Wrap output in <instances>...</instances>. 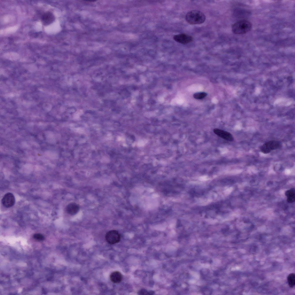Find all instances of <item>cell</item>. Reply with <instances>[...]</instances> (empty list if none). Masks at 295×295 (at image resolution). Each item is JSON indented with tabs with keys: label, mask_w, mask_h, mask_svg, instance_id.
<instances>
[{
	"label": "cell",
	"mask_w": 295,
	"mask_h": 295,
	"mask_svg": "<svg viewBox=\"0 0 295 295\" xmlns=\"http://www.w3.org/2000/svg\"><path fill=\"white\" fill-rule=\"evenodd\" d=\"M80 209L79 205L74 202L69 204L66 206V211L67 213L71 215L76 214Z\"/></svg>",
	"instance_id": "obj_9"
},
{
	"label": "cell",
	"mask_w": 295,
	"mask_h": 295,
	"mask_svg": "<svg viewBox=\"0 0 295 295\" xmlns=\"http://www.w3.org/2000/svg\"><path fill=\"white\" fill-rule=\"evenodd\" d=\"M173 39L177 42L183 44L189 43L193 40L192 36L184 33L175 35L173 37Z\"/></svg>",
	"instance_id": "obj_5"
},
{
	"label": "cell",
	"mask_w": 295,
	"mask_h": 295,
	"mask_svg": "<svg viewBox=\"0 0 295 295\" xmlns=\"http://www.w3.org/2000/svg\"><path fill=\"white\" fill-rule=\"evenodd\" d=\"M185 18L186 21L190 24H200L205 21L206 16L200 11L192 10L186 14Z\"/></svg>",
	"instance_id": "obj_2"
},
{
	"label": "cell",
	"mask_w": 295,
	"mask_h": 295,
	"mask_svg": "<svg viewBox=\"0 0 295 295\" xmlns=\"http://www.w3.org/2000/svg\"><path fill=\"white\" fill-rule=\"evenodd\" d=\"M33 237L35 239L39 241H42L44 239V236L40 233H37L34 234Z\"/></svg>",
	"instance_id": "obj_15"
},
{
	"label": "cell",
	"mask_w": 295,
	"mask_h": 295,
	"mask_svg": "<svg viewBox=\"0 0 295 295\" xmlns=\"http://www.w3.org/2000/svg\"><path fill=\"white\" fill-rule=\"evenodd\" d=\"M122 276L119 271H115L112 272L110 275V279L111 281L114 283H118L122 280Z\"/></svg>",
	"instance_id": "obj_10"
},
{
	"label": "cell",
	"mask_w": 295,
	"mask_h": 295,
	"mask_svg": "<svg viewBox=\"0 0 295 295\" xmlns=\"http://www.w3.org/2000/svg\"><path fill=\"white\" fill-rule=\"evenodd\" d=\"M15 199L14 195L12 193L8 192L4 196L2 199L3 205L5 207L10 208L14 204Z\"/></svg>",
	"instance_id": "obj_6"
},
{
	"label": "cell",
	"mask_w": 295,
	"mask_h": 295,
	"mask_svg": "<svg viewBox=\"0 0 295 295\" xmlns=\"http://www.w3.org/2000/svg\"><path fill=\"white\" fill-rule=\"evenodd\" d=\"M214 133L220 137L229 141H232L234 138L232 135L230 133L218 128L213 129Z\"/></svg>",
	"instance_id": "obj_7"
},
{
	"label": "cell",
	"mask_w": 295,
	"mask_h": 295,
	"mask_svg": "<svg viewBox=\"0 0 295 295\" xmlns=\"http://www.w3.org/2000/svg\"><path fill=\"white\" fill-rule=\"evenodd\" d=\"M285 196L287 197V201L289 203H292L295 200V190L294 188H292L287 190L285 192Z\"/></svg>",
	"instance_id": "obj_11"
},
{
	"label": "cell",
	"mask_w": 295,
	"mask_h": 295,
	"mask_svg": "<svg viewBox=\"0 0 295 295\" xmlns=\"http://www.w3.org/2000/svg\"><path fill=\"white\" fill-rule=\"evenodd\" d=\"M105 238L108 243L111 244H114L119 242L121 239V236L117 230H112L106 233Z\"/></svg>",
	"instance_id": "obj_4"
},
{
	"label": "cell",
	"mask_w": 295,
	"mask_h": 295,
	"mask_svg": "<svg viewBox=\"0 0 295 295\" xmlns=\"http://www.w3.org/2000/svg\"><path fill=\"white\" fill-rule=\"evenodd\" d=\"M281 147V143L277 141H271L264 143L260 147L262 152L267 154L272 151L278 149Z\"/></svg>",
	"instance_id": "obj_3"
},
{
	"label": "cell",
	"mask_w": 295,
	"mask_h": 295,
	"mask_svg": "<svg viewBox=\"0 0 295 295\" xmlns=\"http://www.w3.org/2000/svg\"><path fill=\"white\" fill-rule=\"evenodd\" d=\"M206 93L204 92H198L194 94L193 96L196 99H201L204 98L207 95Z\"/></svg>",
	"instance_id": "obj_13"
},
{
	"label": "cell",
	"mask_w": 295,
	"mask_h": 295,
	"mask_svg": "<svg viewBox=\"0 0 295 295\" xmlns=\"http://www.w3.org/2000/svg\"><path fill=\"white\" fill-rule=\"evenodd\" d=\"M287 281L289 286L291 288L294 287L295 285V274L292 273L290 274L287 277Z\"/></svg>",
	"instance_id": "obj_12"
},
{
	"label": "cell",
	"mask_w": 295,
	"mask_h": 295,
	"mask_svg": "<svg viewBox=\"0 0 295 295\" xmlns=\"http://www.w3.org/2000/svg\"><path fill=\"white\" fill-rule=\"evenodd\" d=\"M55 19L54 15L50 12L44 13L41 16V20L44 25H48L52 23Z\"/></svg>",
	"instance_id": "obj_8"
},
{
	"label": "cell",
	"mask_w": 295,
	"mask_h": 295,
	"mask_svg": "<svg viewBox=\"0 0 295 295\" xmlns=\"http://www.w3.org/2000/svg\"><path fill=\"white\" fill-rule=\"evenodd\" d=\"M154 292L153 291H148L145 289H141L138 292L139 295H152L153 294Z\"/></svg>",
	"instance_id": "obj_14"
},
{
	"label": "cell",
	"mask_w": 295,
	"mask_h": 295,
	"mask_svg": "<svg viewBox=\"0 0 295 295\" xmlns=\"http://www.w3.org/2000/svg\"><path fill=\"white\" fill-rule=\"evenodd\" d=\"M252 24L248 20H241L237 21L232 26V32L235 34L241 35L249 31L252 28Z\"/></svg>",
	"instance_id": "obj_1"
}]
</instances>
